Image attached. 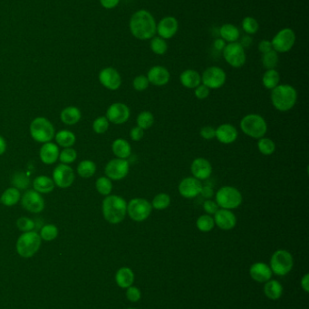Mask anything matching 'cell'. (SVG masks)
Returning a JSON list of instances; mask_svg holds the SVG:
<instances>
[{
  "mask_svg": "<svg viewBox=\"0 0 309 309\" xmlns=\"http://www.w3.org/2000/svg\"><path fill=\"white\" fill-rule=\"evenodd\" d=\"M179 30V22L174 16H165L160 20L157 24L156 33L160 37L164 39H170L174 37Z\"/></svg>",
  "mask_w": 309,
  "mask_h": 309,
  "instance_id": "obj_19",
  "label": "cell"
},
{
  "mask_svg": "<svg viewBox=\"0 0 309 309\" xmlns=\"http://www.w3.org/2000/svg\"><path fill=\"white\" fill-rule=\"evenodd\" d=\"M74 180V173L71 167L66 164H60L53 172V181L54 185L60 188H68L72 186Z\"/></svg>",
  "mask_w": 309,
  "mask_h": 309,
  "instance_id": "obj_17",
  "label": "cell"
},
{
  "mask_svg": "<svg viewBox=\"0 0 309 309\" xmlns=\"http://www.w3.org/2000/svg\"><path fill=\"white\" fill-rule=\"evenodd\" d=\"M215 202L222 209L234 210L238 208L243 202L240 191L233 186H222L215 195Z\"/></svg>",
  "mask_w": 309,
  "mask_h": 309,
  "instance_id": "obj_5",
  "label": "cell"
},
{
  "mask_svg": "<svg viewBox=\"0 0 309 309\" xmlns=\"http://www.w3.org/2000/svg\"><path fill=\"white\" fill-rule=\"evenodd\" d=\"M200 195H202L205 199H212L214 196V190L210 186H202Z\"/></svg>",
  "mask_w": 309,
  "mask_h": 309,
  "instance_id": "obj_57",
  "label": "cell"
},
{
  "mask_svg": "<svg viewBox=\"0 0 309 309\" xmlns=\"http://www.w3.org/2000/svg\"><path fill=\"white\" fill-rule=\"evenodd\" d=\"M76 151L74 148H66L64 149L62 152L59 154V159L62 164H71L76 159Z\"/></svg>",
  "mask_w": 309,
  "mask_h": 309,
  "instance_id": "obj_48",
  "label": "cell"
},
{
  "mask_svg": "<svg viewBox=\"0 0 309 309\" xmlns=\"http://www.w3.org/2000/svg\"><path fill=\"white\" fill-rule=\"evenodd\" d=\"M258 148L262 155L271 156L276 151V144L271 138L263 137L258 141Z\"/></svg>",
  "mask_w": 309,
  "mask_h": 309,
  "instance_id": "obj_39",
  "label": "cell"
},
{
  "mask_svg": "<svg viewBox=\"0 0 309 309\" xmlns=\"http://www.w3.org/2000/svg\"><path fill=\"white\" fill-rule=\"evenodd\" d=\"M40 158L44 164L52 165L59 158V148L52 142L44 143L40 149Z\"/></svg>",
  "mask_w": 309,
  "mask_h": 309,
  "instance_id": "obj_25",
  "label": "cell"
},
{
  "mask_svg": "<svg viewBox=\"0 0 309 309\" xmlns=\"http://www.w3.org/2000/svg\"><path fill=\"white\" fill-rule=\"evenodd\" d=\"M129 26L132 34L139 40H149L156 34V21L147 10H139L132 14Z\"/></svg>",
  "mask_w": 309,
  "mask_h": 309,
  "instance_id": "obj_1",
  "label": "cell"
},
{
  "mask_svg": "<svg viewBox=\"0 0 309 309\" xmlns=\"http://www.w3.org/2000/svg\"><path fill=\"white\" fill-rule=\"evenodd\" d=\"M152 211V204L144 198H134L127 204V214L130 219L137 223H142L148 219Z\"/></svg>",
  "mask_w": 309,
  "mask_h": 309,
  "instance_id": "obj_8",
  "label": "cell"
},
{
  "mask_svg": "<svg viewBox=\"0 0 309 309\" xmlns=\"http://www.w3.org/2000/svg\"><path fill=\"white\" fill-rule=\"evenodd\" d=\"M252 43V38L250 35H245L244 37H242V41H240V44H242L243 47H248Z\"/></svg>",
  "mask_w": 309,
  "mask_h": 309,
  "instance_id": "obj_61",
  "label": "cell"
},
{
  "mask_svg": "<svg viewBox=\"0 0 309 309\" xmlns=\"http://www.w3.org/2000/svg\"><path fill=\"white\" fill-rule=\"evenodd\" d=\"M238 132L237 129L230 123H224L220 125L216 129V137L218 142L225 145H230L237 140Z\"/></svg>",
  "mask_w": 309,
  "mask_h": 309,
  "instance_id": "obj_23",
  "label": "cell"
},
{
  "mask_svg": "<svg viewBox=\"0 0 309 309\" xmlns=\"http://www.w3.org/2000/svg\"><path fill=\"white\" fill-rule=\"evenodd\" d=\"M258 50H260V52L262 54L266 53V52H270L271 50H273L270 41H268V40H262L260 44H258Z\"/></svg>",
  "mask_w": 309,
  "mask_h": 309,
  "instance_id": "obj_56",
  "label": "cell"
},
{
  "mask_svg": "<svg viewBox=\"0 0 309 309\" xmlns=\"http://www.w3.org/2000/svg\"><path fill=\"white\" fill-rule=\"evenodd\" d=\"M109 129V120L106 117H98L92 123V129L97 134H104Z\"/></svg>",
  "mask_w": 309,
  "mask_h": 309,
  "instance_id": "obj_47",
  "label": "cell"
},
{
  "mask_svg": "<svg viewBox=\"0 0 309 309\" xmlns=\"http://www.w3.org/2000/svg\"><path fill=\"white\" fill-rule=\"evenodd\" d=\"M96 171V166L92 160H84L78 167V175L84 178L92 177Z\"/></svg>",
  "mask_w": 309,
  "mask_h": 309,
  "instance_id": "obj_36",
  "label": "cell"
},
{
  "mask_svg": "<svg viewBox=\"0 0 309 309\" xmlns=\"http://www.w3.org/2000/svg\"><path fill=\"white\" fill-rule=\"evenodd\" d=\"M180 81L187 89H195L202 83V75L195 70L188 69L182 72Z\"/></svg>",
  "mask_w": 309,
  "mask_h": 309,
  "instance_id": "obj_26",
  "label": "cell"
},
{
  "mask_svg": "<svg viewBox=\"0 0 309 309\" xmlns=\"http://www.w3.org/2000/svg\"><path fill=\"white\" fill-rule=\"evenodd\" d=\"M227 80L226 72L220 67L210 66L203 71L202 83L207 86L210 90H217L222 88Z\"/></svg>",
  "mask_w": 309,
  "mask_h": 309,
  "instance_id": "obj_12",
  "label": "cell"
},
{
  "mask_svg": "<svg viewBox=\"0 0 309 309\" xmlns=\"http://www.w3.org/2000/svg\"><path fill=\"white\" fill-rule=\"evenodd\" d=\"M270 99L276 110L286 112L295 107L298 92L293 86L280 84L271 90Z\"/></svg>",
  "mask_w": 309,
  "mask_h": 309,
  "instance_id": "obj_3",
  "label": "cell"
},
{
  "mask_svg": "<svg viewBox=\"0 0 309 309\" xmlns=\"http://www.w3.org/2000/svg\"><path fill=\"white\" fill-rule=\"evenodd\" d=\"M144 136V130L140 129V127L136 126L130 129V137L134 141H140Z\"/></svg>",
  "mask_w": 309,
  "mask_h": 309,
  "instance_id": "obj_55",
  "label": "cell"
},
{
  "mask_svg": "<svg viewBox=\"0 0 309 309\" xmlns=\"http://www.w3.org/2000/svg\"><path fill=\"white\" fill-rule=\"evenodd\" d=\"M280 74L276 69L266 70L262 77V84L268 90H273L276 86L280 85Z\"/></svg>",
  "mask_w": 309,
  "mask_h": 309,
  "instance_id": "obj_31",
  "label": "cell"
},
{
  "mask_svg": "<svg viewBox=\"0 0 309 309\" xmlns=\"http://www.w3.org/2000/svg\"><path fill=\"white\" fill-rule=\"evenodd\" d=\"M150 50L157 55H162L168 50V44L164 39L160 36H154L152 38L150 43Z\"/></svg>",
  "mask_w": 309,
  "mask_h": 309,
  "instance_id": "obj_41",
  "label": "cell"
},
{
  "mask_svg": "<svg viewBox=\"0 0 309 309\" xmlns=\"http://www.w3.org/2000/svg\"><path fill=\"white\" fill-rule=\"evenodd\" d=\"M220 209L218 205L215 201L212 199L205 200V202L203 203V210L206 213V214L208 215H214L218 212V210Z\"/></svg>",
  "mask_w": 309,
  "mask_h": 309,
  "instance_id": "obj_51",
  "label": "cell"
},
{
  "mask_svg": "<svg viewBox=\"0 0 309 309\" xmlns=\"http://www.w3.org/2000/svg\"><path fill=\"white\" fill-rule=\"evenodd\" d=\"M34 190L42 194H48L54 188V181L48 176H38L33 183Z\"/></svg>",
  "mask_w": 309,
  "mask_h": 309,
  "instance_id": "obj_30",
  "label": "cell"
},
{
  "mask_svg": "<svg viewBox=\"0 0 309 309\" xmlns=\"http://www.w3.org/2000/svg\"><path fill=\"white\" fill-rule=\"evenodd\" d=\"M29 183L30 181L28 176L24 175L22 172L16 173L12 177V185L16 189H26L28 187Z\"/></svg>",
  "mask_w": 309,
  "mask_h": 309,
  "instance_id": "obj_45",
  "label": "cell"
},
{
  "mask_svg": "<svg viewBox=\"0 0 309 309\" xmlns=\"http://www.w3.org/2000/svg\"><path fill=\"white\" fill-rule=\"evenodd\" d=\"M99 81L102 85L104 86L108 90H118L122 85L121 75L112 67H107L100 71Z\"/></svg>",
  "mask_w": 309,
  "mask_h": 309,
  "instance_id": "obj_18",
  "label": "cell"
},
{
  "mask_svg": "<svg viewBox=\"0 0 309 309\" xmlns=\"http://www.w3.org/2000/svg\"><path fill=\"white\" fill-rule=\"evenodd\" d=\"M41 237L36 232H28L20 236L16 243V251L21 257L30 258L38 252Z\"/></svg>",
  "mask_w": 309,
  "mask_h": 309,
  "instance_id": "obj_6",
  "label": "cell"
},
{
  "mask_svg": "<svg viewBox=\"0 0 309 309\" xmlns=\"http://www.w3.org/2000/svg\"><path fill=\"white\" fill-rule=\"evenodd\" d=\"M222 54L225 61L233 68H240L246 63L245 48L238 42L226 44Z\"/></svg>",
  "mask_w": 309,
  "mask_h": 309,
  "instance_id": "obj_10",
  "label": "cell"
},
{
  "mask_svg": "<svg viewBox=\"0 0 309 309\" xmlns=\"http://www.w3.org/2000/svg\"><path fill=\"white\" fill-rule=\"evenodd\" d=\"M272 48L276 52L284 53L290 52L295 45L296 33L291 28L281 29L271 40Z\"/></svg>",
  "mask_w": 309,
  "mask_h": 309,
  "instance_id": "obj_11",
  "label": "cell"
},
{
  "mask_svg": "<svg viewBox=\"0 0 309 309\" xmlns=\"http://www.w3.org/2000/svg\"><path fill=\"white\" fill-rule=\"evenodd\" d=\"M130 165L126 159L114 158L107 163L106 167V175L111 180L119 181L126 178L129 174Z\"/></svg>",
  "mask_w": 309,
  "mask_h": 309,
  "instance_id": "obj_13",
  "label": "cell"
},
{
  "mask_svg": "<svg viewBox=\"0 0 309 309\" xmlns=\"http://www.w3.org/2000/svg\"><path fill=\"white\" fill-rule=\"evenodd\" d=\"M272 273L273 272L271 271L270 267L262 262L253 264L250 270V277L254 281L260 283H266V281H270Z\"/></svg>",
  "mask_w": 309,
  "mask_h": 309,
  "instance_id": "obj_24",
  "label": "cell"
},
{
  "mask_svg": "<svg viewBox=\"0 0 309 309\" xmlns=\"http://www.w3.org/2000/svg\"><path fill=\"white\" fill-rule=\"evenodd\" d=\"M190 172L194 177L198 180H206L212 174V166L208 159L204 157H198L192 163Z\"/></svg>",
  "mask_w": 309,
  "mask_h": 309,
  "instance_id": "obj_21",
  "label": "cell"
},
{
  "mask_svg": "<svg viewBox=\"0 0 309 309\" xmlns=\"http://www.w3.org/2000/svg\"><path fill=\"white\" fill-rule=\"evenodd\" d=\"M147 78L150 84L154 86H164L168 83L170 79V74L167 68L160 65L152 67L148 73Z\"/></svg>",
  "mask_w": 309,
  "mask_h": 309,
  "instance_id": "obj_22",
  "label": "cell"
},
{
  "mask_svg": "<svg viewBox=\"0 0 309 309\" xmlns=\"http://www.w3.org/2000/svg\"><path fill=\"white\" fill-rule=\"evenodd\" d=\"M30 134L38 142H50L54 136V129L48 119L38 117L30 125Z\"/></svg>",
  "mask_w": 309,
  "mask_h": 309,
  "instance_id": "obj_7",
  "label": "cell"
},
{
  "mask_svg": "<svg viewBox=\"0 0 309 309\" xmlns=\"http://www.w3.org/2000/svg\"><path fill=\"white\" fill-rule=\"evenodd\" d=\"M21 205L29 212L38 214L41 213L44 208V201L38 192L36 190L26 191L21 198Z\"/></svg>",
  "mask_w": 309,
  "mask_h": 309,
  "instance_id": "obj_15",
  "label": "cell"
},
{
  "mask_svg": "<svg viewBox=\"0 0 309 309\" xmlns=\"http://www.w3.org/2000/svg\"><path fill=\"white\" fill-rule=\"evenodd\" d=\"M170 203H172L170 196L168 194L160 193V194L155 195L150 204L152 206V209L162 211V210L167 209L170 205Z\"/></svg>",
  "mask_w": 309,
  "mask_h": 309,
  "instance_id": "obj_38",
  "label": "cell"
},
{
  "mask_svg": "<svg viewBox=\"0 0 309 309\" xmlns=\"http://www.w3.org/2000/svg\"><path fill=\"white\" fill-rule=\"evenodd\" d=\"M215 225L223 231H230L235 228L237 224V216L232 210L220 209L214 214Z\"/></svg>",
  "mask_w": 309,
  "mask_h": 309,
  "instance_id": "obj_20",
  "label": "cell"
},
{
  "mask_svg": "<svg viewBox=\"0 0 309 309\" xmlns=\"http://www.w3.org/2000/svg\"><path fill=\"white\" fill-rule=\"evenodd\" d=\"M61 119L66 125L76 124L81 119V111L76 107L70 106L61 112Z\"/></svg>",
  "mask_w": 309,
  "mask_h": 309,
  "instance_id": "obj_33",
  "label": "cell"
},
{
  "mask_svg": "<svg viewBox=\"0 0 309 309\" xmlns=\"http://www.w3.org/2000/svg\"></svg>",
  "mask_w": 309,
  "mask_h": 309,
  "instance_id": "obj_63",
  "label": "cell"
},
{
  "mask_svg": "<svg viewBox=\"0 0 309 309\" xmlns=\"http://www.w3.org/2000/svg\"><path fill=\"white\" fill-rule=\"evenodd\" d=\"M102 209L108 223L120 224L127 215V202L119 195H107L102 201Z\"/></svg>",
  "mask_w": 309,
  "mask_h": 309,
  "instance_id": "obj_2",
  "label": "cell"
},
{
  "mask_svg": "<svg viewBox=\"0 0 309 309\" xmlns=\"http://www.w3.org/2000/svg\"><path fill=\"white\" fill-rule=\"evenodd\" d=\"M213 46L214 48L218 51V52H222L223 50H224V48L226 46V42L222 38H218L214 41V43H213Z\"/></svg>",
  "mask_w": 309,
  "mask_h": 309,
  "instance_id": "obj_59",
  "label": "cell"
},
{
  "mask_svg": "<svg viewBox=\"0 0 309 309\" xmlns=\"http://www.w3.org/2000/svg\"><path fill=\"white\" fill-rule=\"evenodd\" d=\"M200 135L206 140H212L216 137V129H214L212 126H204L200 129Z\"/></svg>",
  "mask_w": 309,
  "mask_h": 309,
  "instance_id": "obj_53",
  "label": "cell"
},
{
  "mask_svg": "<svg viewBox=\"0 0 309 309\" xmlns=\"http://www.w3.org/2000/svg\"><path fill=\"white\" fill-rule=\"evenodd\" d=\"M202 188V182L194 176L185 177L180 181L178 186L180 195L187 199H192L200 195Z\"/></svg>",
  "mask_w": 309,
  "mask_h": 309,
  "instance_id": "obj_16",
  "label": "cell"
},
{
  "mask_svg": "<svg viewBox=\"0 0 309 309\" xmlns=\"http://www.w3.org/2000/svg\"><path fill=\"white\" fill-rule=\"evenodd\" d=\"M220 35L225 42L235 43L240 38V32L234 24H225L220 28Z\"/></svg>",
  "mask_w": 309,
  "mask_h": 309,
  "instance_id": "obj_29",
  "label": "cell"
},
{
  "mask_svg": "<svg viewBox=\"0 0 309 309\" xmlns=\"http://www.w3.org/2000/svg\"><path fill=\"white\" fill-rule=\"evenodd\" d=\"M126 297L127 299L132 302H137L140 299V291L136 287H129L126 291Z\"/></svg>",
  "mask_w": 309,
  "mask_h": 309,
  "instance_id": "obj_54",
  "label": "cell"
},
{
  "mask_svg": "<svg viewBox=\"0 0 309 309\" xmlns=\"http://www.w3.org/2000/svg\"><path fill=\"white\" fill-rule=\"evenodd\" d=\"M16 226H18V228L20 229V231H22L24 233L31 232L34 228V221L29 219L28 217H21L18 220Z\"/></svg>",
  "mask_w": 309,
  "mask_h": 309,
  "instance_id": "obj_50",
  "label": "cell"
},
{
  "mask_svg": "<svg viewBox=\"0 0 309 309\" xmlns=\"http://www.w3.org/2000/svg\"><path fill=\"white\" fill-rule=\"evenodd\" d=\"M134 281V274L129 268H122L116 272V283L122 289H128L132 285Z\"/></svg>",
  "mask_w": 309,
  "mask_h": 309,
  "instance_id": "obj_28",
  "label": "cell"
},
{
  "mask_svg": "<svg viewBox=\"0 0 309 309\" xmlns=\"http://www.w3.org/2000/svg\"><path fill=\"white\" fill-rule=\"evenodd\" d=\"M194 90H194L195 96H196V98L198 99V100H205V99H207L208 95H210V90L208 89V87L204 85L202 83H200V84L198 87H196Z\"/></svg>",
  "mask_w": 309,
  "mask_h": 309,
  "instance_id": "obj_52",
  "label": "cell"
},
{
  "mask_svg": "<svg viewBox=\"0 0 309 309\" xmlns=\"http://www.w3.org/2000/svg\"><path fill=\"white\" fill-rule=\"evenodd\" d=\"M130 110L129 107L122 102H116L108 108L106 111V119L116 125L126 123L130 119Z\"/></svg>",
  "mask_w": 309,
  "mask_h": 309,
  "instance_id": "obj_14",
  "label": "cell"
},
{
  "mask_svg": "<svg viewBox=\"0 0 309 309\" xmlns=\"http://www.w3.org/2000/svg\"><path fill=\"white\" fill-rule=\"evenodd\" d=\"M112 150L117 158L127 159L132 154L130 143L124 138H117L112 145Z\"/></svg>",
  "mask_w": 309,
  "mask_h": 309,
  "instance_id": "obj_27",
  "label": "cell"
},
{
  "mask_svg": "<svg viewBox=\"0 0 309 309\" xmlns=\"http://www.w3.org/2000/svg\"><path fill=\"white\" fill-rule=\"evenodd\" d=\"M301 287L306 292H309V275L306 274L301 280Z\"/></svg>",
  "mask_w": 309,
  "mask_h": 309,
  "instance_id": "obj_60",
  "label": "cell"
},
{
  "mask_svg": "<svg viewBox=\"0 0 309 309\" xmlns=\"http://www.w3.org/2000/svg\"><path fill=\"white\" fill-rule=\"evenodd\" d=\"M294 265L293 257L290 252L285 250H278L272 255L270 269L278 276H285L288 274Z\"/></svg>",
  "mask_w": 309,
  "mask_h": 309,
  "instance_id": "obj_9",
  "label": "cell"
},
{
  "mask_svg": "<svg viewBox=\"0 0 309 309\" xmlns=\"http://www.w3.org/2000/svg\"><path fill=\"white\" fill-rule=\"evenodd\" d=\"M0 202H1V200H0Z\"/></svg>",
  "mask_w": 309,
  "mask_h": 309,
  "instance_id": "obj_64",
  "label": "cell"
},
{
  "mask_svg": "<svg viewBox=\"0 0 309 309\" xmlns=\"http://www.w3.org/2000/svg\"><path fill=\"white\" fill-rule=\"evenodd\" d=\"M120 0H100L102 6L106 9H112L119 4Z\"/></svg>",
  "mask_w": 309,
  "mask_h": 309,
  "instance_id": "obj_58",
  "label": "cell"
},
{
  "mask_svg": "<svg viewBox=\"0 0 309 309\" xmlns=\"http://www.w3.org/2000/svg\"><path fill=\"white\" fill-rule=\"evenodd\" d=\"M242 29L246 34H254L258 31V22L252 16H246L242 20Z\"/></svg>",
  "mask_w": 309,
  "mask_h": 309,
  "instance_id": "obj_44",
  "label": "cell"
},
{
  "mask_svg": "<svg viewBox=\"0 0 309 309\" xmlns=\"http://www.w3.org/2000/svg\"><path fill=\"white\" fill-rule=\"evenodd\" d=\"M154 123V117L150 111L147 110L142 111L137 117V126L144 130L152 128Z\"/></svg>",
  "mask_w": 309,
  "mask_h": 309,
  "instance_id": "obj_40",
  "label": "cell"
},
{
  "mask_svg": "<svg viewBox=\"0 0 309 309\" xmlns=\"http://www.w3.org/2000/svg\"><path fill=\"white\" fill-rule=\"evenodd\" d=\"M6 150V142L3 137L0 136V156L3 155Z\"/></svg>",
  "mask_w": 309,
  "mask_h": 309,
  "instance_id": "obj_62",
  "label": "cell"
},
{
  "mask_svg": "<svg viewBox=\"0 0 309 309\" xmlns=\"http://www.w3.org/2000/svg\"><path fill=\"white\" fill-rule=\"evenodd\" d=\"M96 187L99 194L102 195H110L112 190V184L111 179H109L107 176H102L98 178L96 183Z\"/></svg>",
  "mask_w": 309,
  "mask_h": 309,
  "instance_id": "obj_43",
  "label": "cell"
},
{
  "mask_svg": "<svg viewBox=\"0 0 309 309\" xmlns=\"http://www.w3.org/2000/svg\"><path fill=\"white\" fill-rule=\"evenodd\" d=\"M196 226L198 231L202 233H208L215 227V222L212 215L202 214L198 217L196 222Z\"/></svg>",
  "mask_w": 309,
  "mask_h": 309,
  "instance_id": "obj_37",
  "label": "cell"
},
{
  "mask_svg": "<svg viewBox=\"0 0 309 309\" xmlns=\"http://www.w3.org/2000/svg\"><path fill=\"white\" fill-rule=\"evenodd\" d=\"M21 199V195L18 189L11 187L3 193L1 196V203L6 206H13Z\"/></svg>",
  "mask_w": 309,
  "mask_h": 309,
  "instance_id": "obj_34",
  "label": "cell"
},
{
  "mask_svg": "<svg viewBox=\"0 0 309 309\" xmlns=\"http://www.w3.org/2000/svg\"><path fill=\"white\" fill-rule=\"evenodd\" d=\"M264 293L270 300H278L283 293V287L278 281H266V285L264 287Z\"/></svg>",
  "mask_w": 309,
  "mask_h": 309,
  "instance_id": "obj_32",
  "label": "cell"
},
{
  "mask_svg": "<svg viewBox=\"0 0 309 309\" xmlns=\"http://www.w3.org/2000/svg\"><path fill=\"white\" fill-rule=\"evenodd\" d=\"M58 229L56 225L54 224H46L44 225L43 228L41 229V233H40V237L43 239L46 242L53 241L54 239L58 237Z\"/></svg>",
  "mask_w": 309,
  "mask_h": 309,
  "instance_id": "obj_46",
  "label": "cell"
},
{
  "mask_svg": "<svg viewBox=\"0 0 309 309\" xmlns=\"http://www.w3.org/2000/svg\"><path fill=\"white\" fill-rule=\"evenodd\" d=\"M278 63V52L271 50L270 52L263 53L262 55V64L266 70L275 69Z\"/></svg>",
  "mask_w": 309,
  "mask_h": 309,
  "instance_id": "obj_42",
  "label": "cell"
},
{
  "mask_svg": "<svg viewBox=\"0 0 309 309\" xmlns=\"http://www.w3.org/2000/svg\"><path fill=\"white\" fill-rule=\"evenodd\" d=\"M56 140L63 148H71L76 143V136L70 130H61L56 136Z\"/></svg>",
  "mask_w": 309,
  "mask_h": 309,
  "instance_id": "obj_35",
  "label": "cell"
},
{
  "mask_svg": "<svg viewBox=\"0 0 309 309\" xmlns=\"http://www.w3.org/2000/svg\"><path fill=\"white\" fill-rule=\"evenodd\" d=\"M149 85H150V82L147 76L145 75H138L132 81V86L134 90L137 91H144V90H147Z\"/></svg>",
  "mask_w": 309,
  "mask_h": 309,
  "instance_id": "obj_49",
  "label": "cell"
},
{
  "mask_svg": "<svg viewBox=\"0 0 309 309\" xmlns=\"http://www.w3.org/2000/svg\"><path fill=\"white\" fill-rule=\"evenodd\" d=\"M242 132L250 138L260 139L265 137L268 131V124L265 119L258 114H248L240 120Z\"/></svg>",
  "mask_w": 309,
  "mask_h": 309,
  "instance_id": "obj_4",
  "label": "cell"
}]
</instances>
